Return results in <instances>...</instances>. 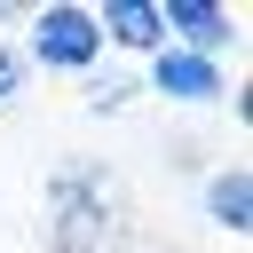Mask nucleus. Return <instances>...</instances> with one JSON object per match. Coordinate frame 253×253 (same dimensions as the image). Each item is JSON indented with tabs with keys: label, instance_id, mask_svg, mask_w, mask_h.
<instances>
[{
	"label": "nucleus",
	"instance_id": "8",
	"mask_svg": "<svg viewBox=\"0 0 253 253\" xmlns=\"http://www.w3.org/2000/svg\"><path fill=\"white\" fill-rule=\"evenodd\" d=\"M24 87H32V63H24V47H16V40H0V103H16Z\"/></svg>",
	"mask_w": 253,
	"mask_h": 253
},
{
	"label": "nucleus",
	"instance_id": "9",
	"mask_svg": "<svg viewBox=\"0 0 253 253\" xmlns=\"http://www.w3.org/2000/svg\"><path fill=\"white\" fill-rule=\"evenodd\" d=\"M158 253H174V245H158Z\"/></svg>",
	"mask_w": 253,
	"mask_h": 253
},
{
	"label": "nucleus",
	"instance_id": "3",
	"mask_svg": "<svg viewBox=\"0 0 253 253\" xmlns=\"http://www.w3.org/2000/svg\"><path fill=\"white\" fill-rule=\"evenodd\" d=\"M158 24H166V47H190L206 63L237 55V40H245V16L229 0H158Z\"/></svg>",
	"mask_w": 253,
	"mask_h": 253
},
{
	"label": "nucleus",
	"instance_id": "6",
	"mask_svg": "<svg viewBox=\"0 0 253 253\" xmlns=\"http://www.w3.org/2000/svg\"><path fill=\"white\" fill-rule=\"evenodd\" d=\"M206 221H213L221 237H245V229H253V174H245V166H221V174L206 182Z\"/></svg>",
	"mask_w": 253,
	"mask_h": 253
},
{
	"label": "nucleus",
	"instance_id": "2",
	"mask_svg": "<svg viewBox=\"0 0 253 253\" xmlns=\"http://www.w3.org/2000/svg\"><path fill=\"white\" fill-rule=\"evenodd\" d=\"M16 47H24L32 71H63V79H87V71L111 63L87 0H40V8H24V40Z\"/></svg>",
	"mask_w": 253,
	"mask_h": 253
},
{
	"label": "nucleus",
	"instance_id": "1",
	"mask_svg": "<svg viewBox=\"0 0 253 253\" xmlns=\"http://www.w3.org/2000/svg\"><path fill=\"white\" fill-rule=\"evenodd\" d=\"M40 198H47V253H126V190L111 158H63Z\"/></svg>",
	"mask_w": 253,
	"mask_h": 253
},
{
	"label": "nucleus",
	"instance_id": "4",
	"mask_svg": "<svg viewBox=\"0 0 253 253\" xmlns=\"http://www.w3.org/2000/svg\"><path fill=\"white\" fill-rule=\"evenodd\" d=\"M142 87L166 95V103H182V111H206V103L229 95V71L206 63V55H190V47H158V55L142 63Z\"/></svg>",
	"mask_w": 253,
	"mask_h": 253
},
{
	"label": "nucleus",
	"instance_id": "5",
	"mask_svg": "<svg viewBox=\"0 0 253 253\" xmlns=\"http://www.w3.org/2000/svg\"><path fill=\"white\" fill-rule=\"evenodd\" d=\"M95 32H103V55H158L166 47V24H158V0H103L95 8Z\"/></svg>",
	"mask_w": 253,
	"mask_h": 253
},
{
	"label": "nucleus",
	"instance_id": "7",
	"mask_svg": "<svg viewBox=\"0 0 253 253\" xmlns=\"http://www.w3.org/2000/svg\"><path fill=\"white\" fill-rule=\"evenodd\" d=\"M79 95H87V111H126V103L142 95V71H134V63H103V71L79 79Z\"/></svg>",
	"mask_w": 253,
	"mask_h": 253
}]
</instances>
